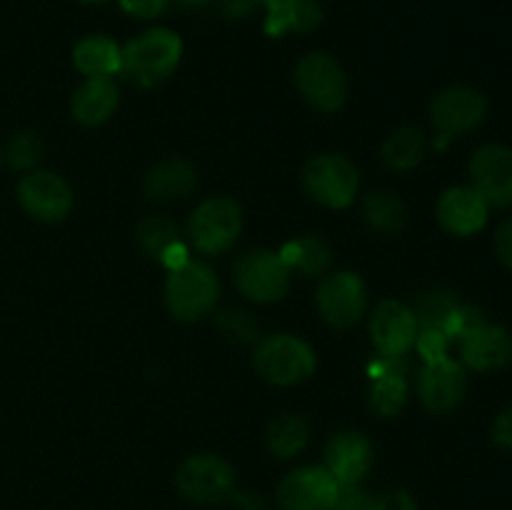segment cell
Segmentation results:
<instances>
[{"label":"cell","instance_id":"obj_1","mask_svg":"<svg viewBox=\"0 0 512 510\" xmlns=\"http://www.w3.org/2000/svg\"><path fill=\"white\" fill-rule=\"evenodd\" d=\"M180 58H183V40L178 33L168 28L145 30L123 48L120 73L135 85L150 88L168 80L178 70Z\"/></svg>","mask_w":512,"mask_h":510},{"label":"cell","instance_id":"obj_2","mask_svg":"<svg viewBox=\"0 0 512 510\" xmlns=\"http://www.w3.org/2000/svg\"><path fill=\"white\" fill-rule=\"evenodd\" d=\"M218 298V275L198 260H188L180 268L170 270L168 280H165V305H168L170 315L183 323H195L213 313Z\"/></svg>","mask_w":512,"mask_h":510},{"label":"cell","instance_id":"obj_3","mask_svg":"<svg viewBox=\"0 0 512 510\" xmlns=\"http://www.w3.org/2000/svg\"><path fill=\"white\" fill-rule=\"evenodd\" d=\"M253 365L263 380L288 388V385L305 383L315 373L318 360H315L313 348L303 338L278 333L260 340L253 355Z\"/></svg>","mask_w":512,"mask_h":510},{"label":"cell","instance_id":"obj_4","mask_svg":"<svg viewBox=\"0 0 512 510\" xmlns=\"http://www.w3.org/2000/svg\"><path fill=\"white\" fill-rule=\"evenodd\" d=\"M175 488L185 500L198 505L228 503L235 493V470L225 458L198 453L185 458L175 470Z\"/></svg>","mask_w":512,"mask_h":510},{"label":"cell","instance_id":"obj_5","mask_svg":"<svg viewBox=\"0 0 512 510\" xmlns=\"http://www.w3.org/2000/svg\"><path fill=\"white\" fill-rule=\"evenodd\" d=\"M243 230V210L228 195L203 200L188 220V235L195 250L220 255L230 250Z\"/></svg>","mask_w":512,"mask_h":510},{"label":"cell","instance_id":"obj_6","mask_svg":"<svg viewBox=\"0 0 512 510\" xmlns=\"http://www.w3.org/2000/svg\"><path fill=\"white\" fill-rule=\"evenodd\" d=\"M358 168L345 155H315L303 168V188L315 203L325 208L343 210L353 205L358 195Z\"/></svg>","mask_w":512,"mask_h":510},{"label":"cell","instance_id":"obj_7","mask_svg":"<svg viewBox=\"0 0 512 510\" xmlns=\"http://www.w3.org/2000/svg\"><path fill=\"white\" fill-rule=\"evenodd\" d=\"M295 85L300 95L320 113H335L348 98V78L333 55L315 50L295 65Z\"/></svg>","mask_w":512,"mask_h":510},{"label":"cell","instance_id":"obj_8","mask_svg":"<svg viewBox=\"0 0 512 510\" xmlns=\"http://www.w3.org/2000/svg\"><path fill=\"white\" fill-rule=\"evenodd\" d=\"M293 270L273 250H248L233 265V283L255 303H275L290 290Z\"/></svg>","mask_w":512,"mask_h":510},{"label":"cell","instance_id":"obj_9","mask_svg":"<svg viewBox=\"0 0 512 510\" xmlns=\"http://www.w3.org/2000/svg\"><path fill=\"white\" fill-rule=\"evenodd\" d=\"M340 488L325 465H303L280 480L275 503L278 510H333Z\"/></svg>","mask_w":512,"mask_h":510},{"label":"cell","instance_id":"obj_10","mask_svg":"<svg viewBox=\"0 0 512 510\" xmlns=\"http://www.w3.org/2000/svg\"><path fill=\"white\" fill-rule=\"evenodd\" d=\"M485 115H488V100L480 90L468 88V85H453V88L440 90L430 103V120L443 140L460 138V135L480 128Z\"/></svg>","mask_w":512,"mask_h":510},{"label":"cell","instance_id":"obj_11","mask_svg":"<svg viewBox=\"0 0 512 510\" xmlns=\"http://www.w3.org/2000/svg\"><path fill=\"white\" fill-rule=\"evenodd\" d=\"M320 315L333 328H350L358 323L368 308V288L363 278L350 270H335L325 275L315 293Z\"/></svg>","mask_w":512,"mask_h":510},{"label":"cell","instance_id":"obj_12","mask_svg":"<svg viewBox=\"0 0 512 510\" xmlns=\"http://www.w3.org/2000/svg\"><path fill=\"white\" fill-rule=\"evenodd\" d=\"M470 188L488 203V208L512 205V148L490 143L473 153L468 165Z\"/></svg>","mask_w":512,"mask_h":510},{"label":"cell","instance_id":"obj_13","mask_svg":"<svg viewBox=\"0 0 512 510\" xmlns=\"http://www.w3.org/2000/svg\"><path fill=\"white\" fill-rule=\"evenodd\" d=\"M18 203L40 223H60L73 208V190L50 170H30L18 183Z\"/></svg>","mask_w":512,"mask_h":510},{"label":"cell","instance_id":"obj_14","mask_svg":"<svg viewBox=\"0 0 512 510\" xmlns=\"http://www.w3.org/2000/svg\"><path fill=\"white\" fill-rule=\"evenodd\" d=\"M465 393H468V375H465L463 363L453 358L430 360L423 365L418 375V395L420 403L430 410V413H450L463 403Z\"/></svg>","mask_w":512,"mask_h":510},{"label":"cell","instance_id":"obj_15","mask_svg":"<svg viewBox=\"0 0 512 510\" xmlns=\"http://www.w3.org/2000/svg\"><path fill=\"white\" fill-rule=\"evenodd\" d=\"M370 335L385 358H403L418 340V320L413 308L400 300H380L370 318Z\"/></svg>","mask_w":512,"mask_h":510},{"label":"cell","instance_id":"obj_16","mask_svg":"<svg viewBox=\"0 0 512 510\" xmlns=\"http://www.w3.org/2000/svg\"><path fill=\"white\" fill-rule=\"evenodd\" d=\"M373 445L363 433L345 430L325 445V468L340 485H360L373 468Z\"/></svg>","mask_w":512,"mask_h":510},{"label":"cell","instance_id":"obj_17","mask_svg":"<svg viewBox=\"0 0 512 510\" xmlns=\"http://www.w3.org/2000/svg\"><path fill=\"white\" fill-rule=\"evenodd\" d=\"M435 213L448 233L458 235V238H470L485 228L490 208L470 185H455L440 195Z\"/></svg>","mask_w":512,"mask_h":510},{"label":"cell","instance_id":"obj_18","mask_svg":"<svg viewBox=\"0 0 512 510\" xmlns=\"http://www.w3.org/2000/svg\"><path fill=\"white\" fill-rule=\"evenodd\" d=\"M460 358L480 373L505 368L512 363V333L503 325L483 323L460 340Z\"/></svg>","mask_w":512,"mask_h":510},{"label":"cell","instance_id":"obj_19","mask_svg":"<svg viewBox=\"0 0 512 510\" xmlns=\"http://www.w3.org/2000/svg\"><path fill=\"white\" fill-rule=\"evenodd\" d=\"M408 368L400 358H385L370 368V408L383 418H393L408 403Z\"/></svg>","mask_w":512,"mask_h":510},{"label":"cell","instance_id":"obj_20","mask_svg":"<svg viewBox=\"0 0 512 510\" xmlns=\"http://www.w3.org/2000/svg\"><path fill=\"white\" fill-rule=\"evenodd\" d=\"M195 180H198V175L188 160L168 158L160 160L145 173L143 190L155 203H173V200H183L193 193Z\"/></svg>","mask_w":512,"mask_h":510},{"label":"cell","instance_id":"obj_21","mask_svg":"<svg viewBox=\"0 0 512 510\" xmlns=\"http://www.w3.org/2000/svg\"><path fill=\"white\" fill-rule=\"evenodd\" d=\"M118 88L110 78H85L83 85H78L70 100V115L80 125H103L110 120V115L118 108Z\"/></svg>","mask_w":512,"mask_h":510},{"label":"cell","instance_id":"obj_22","mask_svg":"<svg viewBox=\"0 0 512 510\" xmlns=\"http://www.w3.org/2000/svg\"><path fill=\"white\" fill-rule=\"evenodd\" d=\"M73 63L85 78H113L120 73L123 48L108 35H88L73 48Z\"/></svg>","mask_w":512,"mask_h":510},{"label":"cell","instance_id":"obj_23","mask_svg":"<svg viewBox=\"0 0 512 510\" xmlns=\"http://www.w3.org/2000/svg\"><path fill=\"white\" fill-rule=\"evenodd\" d=\"M323 23V8L318 0H295V3L273 8L265 15V33L270 38H283L285 33H308Z\"/></svg>","mask_w":512,"mask_h":510},{"label":"cell","instance_id":"obj_24","mask_svg":"<svg viewBox=\"0 0 512 510\" xmlns=\"http://www.w3.org/2000/svg\"><path fill=\"white\" fill-rule=\"evenodd\" d=\"M425 150H428V140L425 133L415 125H403V128L393 130L390 138L383 145V160L390 170H413L423 163Z\"/></svg>","mask_w":512,"mask_h":510},{"label":"cell","instance_id":"obj_25","mask_svg":"<svg viewBox=\"0 0 512 510\" xmlns=\"http://www.w3.org/2000/svg\"><path fill=\"white\" fill-rule=\"evenodd\" d=\"M363 218L378 233L395 235L408 223V210H405L403 200L390 190H373L363 200Z\"/></svg>","mask_w":512,"mask_h":510},{"label":"cell","instance_id":"obj_26","mask_svg":"<svg viewBox=\"0 0 512 510\" xmlns=\"http://www.w3.org/2000/svg\"><path fill=\"white\" fill-rule=\"evenodd\" d=\"M310 430L300 415H280L268 425L265 433V445L270 453L280 460H290L308 448Z\"/></svg>","mask_w":512,"mask_h":510},{"label":"cell","instance_id":"obj_27","mask_svg":"<svg viewBox=\"0 0 512 510\" xmlns=\"http://www.w3.org/2000/svg\"><path fill=\"white\" fill-rule=\"evenodd\" d=\"M278 255L290 270H298L305 278L325 273V268L330 265V245L320 235H303L285 245L283 253Z\"/></svg>","mask_w":512,"mask_h":510},{"label":"cell","instance_id":"obj_28","mask_svg":"<svg viewBox=\"0 0 512 510\" xmlns=\"http://www.w3.org/2000/svg\"><path fill=\"white\" fill-rule=\"evenodd\" d=\"M135 240H138L140 250L153 258H160L165 253V248H170L173 243H178V223L165 215H150L135 230Z\"/></svg>","mask_w":512,"mask_h":510},{"label":"cell","instance_id":"obj_29","mask_svg":"<svg viewBox=\"0 0 512 510\" xmlns=\"http://www.w3.org/2000/svg\"><path fill=\"white\" fill-rule=\"evenodd\" d=\"M455 305H458V298L453 293H448V290H433V293L420 295L413 308L415 320H418V330H440L443 333Z\"/></svg>","mask_w":512,"mask_h":510},{"label":"cell","instance_id":"obj_30","mask_svg":"<svg viewBox=\"0 0 512 510\" xmlns=\"http://www.w3.org/2000/svg\"><path fill=\"white\" fill-rule=\"evenodd\" d=\"M8 165L15 170H30L38 165V160L43 158V140L33 130H20L13 135L8 145Z\"/></svg>","mask_w":512,"mask_h":510},{"label":"cell","instance_id":"obj_31","mask_svg":"<svg viewBox=\"0 0 512 510\" xmlns=\"http://www.w3.org/2000/svg\"><path fill=\"white\" fill-rule=\"evenodd\" d=\"M218 328L220 333L233 340H240V343H248V340H253L258 335V323L250 318L248 310H223L218 315Z\"/></svg>","mask_w":512,"mask_h":510},{"label":"cell","instance_id":"obj_32","mask_svg":"<svg viewBox=\"0 0 512 510\" xmlns=\"http://www.w3.org/2000/svg\"><path fill=\"white\" fill-rule=\"evenodd\" d=\"M448 335L440 333V330H418V340H415V348L423 355L425 363L430 360H440L448 355Z\"/></svg>","mask_w":512,"mask_h":510},{"label":"cell","instance_id":"obj_33","mask_svg":"<svg viewBox=\"0 0 512 510\" xmlns=\"http://www.w3.org/2000/svg\"><path fill=\"white\" fill-rule=\"evenodd\" d=\"M333 510H375V498L360 485H345L340 488Z\"/></svg>","mask_w":512,"mask_h":510},{"label":"cell","instance_id":"obj_34","mask_svg":"<svg viewBox=\"0 0 512 510\" xmlns=\"http://www.w3.org/2000/svg\"><path fill=\"white\" fill-rule=\"evenodd\" d=\"M118 3L125 13L133 15V18L138 20L158 18V15H163L165 8H168V0H118Z\"/></svg>","mask_w":512,"mask_h":510},{"label":"cell","instance_id":"obj_35","mask_svg":"<svg viewBox=\"0 0 512 510\" xmlns=\"http://www.w3.org/2000/svg\"><path fill=\"white\" fill-rule=\"evenodd\" d=\"M375 510H418V503L408 490H388L375 498Z\"/></svg>","mask_w":512,"mask_h":510},{"label":"cell","instance_id":"obj_36","mask_svg":"<svg viewBox=\"0 0 512 510\" xmlns=\"http://www.w3.org/2000/svg\"><path fill=\"white\" fill-rule=\"evenodd\" d=\"M493 443L505 453H512V405L500 410L493 423Z\"/></svg>","mask_w":512,"mask_h":510},{"label":"cell","instance_id":"obj_37","mask_svg":"<svg viewBox=\"0 0 512 510\" xmlns=\"http://www.w3.org/2000/svg\"><path fill=\"white\" fill-rule=\"evenodd\" d=\"M495 253H498L500 263L512 270V215L495 233Z\"/></svg>","mask_w":512,"mask_h":510},{"label":"cell","instance_id":"obj_38","mask_svg":"<svg viewBox=\"0 0 512 510\" xmlns=\"http://www.w3.org/2000/svg\"><path fill=\"white\" fill-rule=\"evenodd\" d=\"M220 13L230 20H240L253 15L260 8V0H218Z\"/></svg>","mask_w":512,"mask_h":510},{"label":"cell","instance_id":"obj_39","mask_svg":"<svg viewBox=\"0 0 512 510\" xmlns=\"http://www.w3.org/2000/svg\"><path fill=\"white\" fill-rule=\"evenodd\" d=\"M230 503L235 505V510H268V503H265L263 495L258 493H238V490H235Z\"/></svg>","mask_w":512,"mask_h":510},{"label":"cell","instance_id":"obj_40","mask_svg":"<svg viewBox=\"0 0 512 510\" xmlns=\"http://www.w3.org/2000/svg\"><path fill=\"white\" fill-rule=\"evenodd\" d=\"M160 260H163L170 270H175V268H180L183 263H188L190 258H188V250H185V245L178 240V243H173L170 248H165V253L160 255Z\"/></svg>","mask_w":512,"mask_h":510},{"label":"cell","instance_id":"obj_41","mask_svg":"<svg viewBox=\"0 0 512 510\" xmlns=\"http://www.w3.org/2000/svg\"><path fill=\"white\" fill-rule=\"evenodd\" d=\"M288 3H295V0H260V5H263L265 10L283 8V5H288Z\"/></svg>","mask_w":512,"mask_h":510},{"label":"cell","instance_id":"obj_42","mask_svg":"<svg viewBox=\"0 0 512 510\" xmlns=\"http://www.w3.org/2000/svg\"><path fill=\"white\" fill-rule=\"evenodd\" d=\"M180 5H185V8H203V5H208L210 0H178Z\"/></svg>","mask_w":512,"mask_h":510},{"label":"cell","instance_id":"obj_43","mask_svg":"<svg viewBox=\"0 0 512 510\" xmlns=\"http://www.w3.org/2000/svg\"><path fill=\"white\" fill-rule=\"evenodd\" d=\"M80 3H103V0H80Z\"/></svg>","mask_w":512,"mask_h":510},{"label":"cell","instance_id":"obj_44","mask_svg":"<svg viewBox=\"0 0 512 510\" xmlns=\"http://www.w3.org/2000/svg\"><path fill=\"white\" fill-rule=\"evenodd\" d=\"M0 160H3V155H0Z\"/></svg>","mask_w":512,"mask_h":510}]
</instances>
